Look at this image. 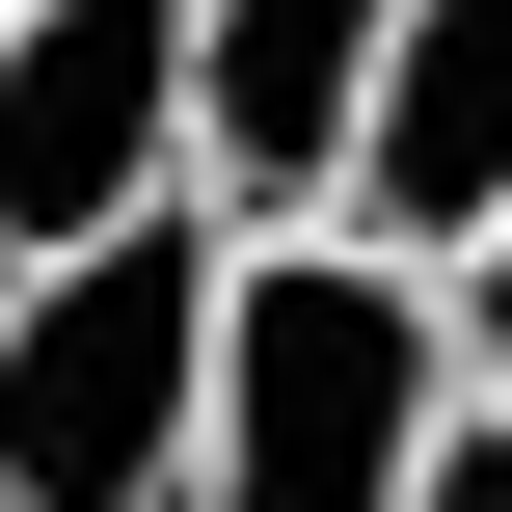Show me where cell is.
<instances>
[{
    "label": "cell",
    "instance_id": "6da1fadb",
    "mask_svg": "<svg viewBox=\"0 0 512 512\" xmlns=\"http://www.w3.org/2000/svg\"><path fill=\"white\" fill-rule=\"evenodd\" d=\"M432 432H459V324H432V270H378V243H243L189 512H405Z\"/></svg>",
    "mask_w": 512,
    "mask_h": 512
},
{
    "label": "cell",
    "instance_id": "7a4b0ae2",
    "mask_svg": "<svg viewBox=\"0 0 512 512\" xmlns=\"http://www.w3.org/2000/svg\"><path fill=\"white\" fill-rule=\"evenodd\" d=\"M216 216H135L81 270H0V512H189L216 459Z\"/></svg>",
    "mask_w": 512,
    "mask_h": 512
},
{
    "label": "cell",
    "instance_id": "3957f363",
    "mask_svg": "<svg viewBox=\"0 0 512 512\" xmlns=\"http://www.w3.org/2000/svg\"><path fill=\"white\" fill-rule=\"evenodd\" d=\"M189 216V0H27L0 27V270H81Z\"/></svg>",
    "mask_w": 512,
    "mask_h": 512
},
{
    "label": "cell",
    "instance_id": "277c9868",
    "mask_svg": "<svg viewBox=\"0 0 512 512\" xmlns=\"http://www.w3.org/2000/svg\"><path fill=\"white\" fill-rule=\"evenodd\" d=\"M378 54H405V0H189V216L216 243H351Z\"/></svg>",
    "mask_w": 512,
    "mask_h": 512
},
{
    "label": "cell",
    "instance_id": "5b68a950",
    "mask_svg": "<svg viewBox=\"0 0 512 512\" xmlns=\"http://www.w3.org/2000/svg\"><path fill=\"white\" fill-rule=\"evenodd\" d=\"M351 243H378V270H459V243H512V0H405V54H378V135H351Z\"/></svg>",
    "mask_w": 512,
    "mask_h": 512
},
{
    "label": "cell",
    "instance_id": "8992f818",
    "mask_svg": "<svg viewBox=\"0 0 512 512\" xmlns=\"http://www.w3.org/2000/svg\"><path fill=\"white\" fill-rule=\"evenodd\" d=\"M432 324H459V405H512V243H459V270H432Z\"/></svg>",
    "mask_w": 512,
    "mask_h": 512
},
{
    "label": "cell",
    "instance_id": "52a82bcc",
    "mask_svg": "<svg viewBox=\"0 0 512 512\" xmlns=\"http://www.w3.org/2000/svg\"><path fill=\"white\" fill-rule=\"evenodd\" d=\"M405 512H512V405H459V432H432V486Z\"/></svg>",
    "mask_w": 512,
    "mask_h": 512
},
{
    "label": "cell",
    "instance_id": "ba28073f",
    "mask_svg": "<svg viewBox=\"0 0 512 512\" xmlns=\"http://www.w3.org/2000/svg\"><path fill=\"white\" fill-rule=\"evenodd\" d=\"M0 27H27V0H0Z\"/></svg>",
    "mask_w": 512,
    "mask_h": 512
}]
</instances>
